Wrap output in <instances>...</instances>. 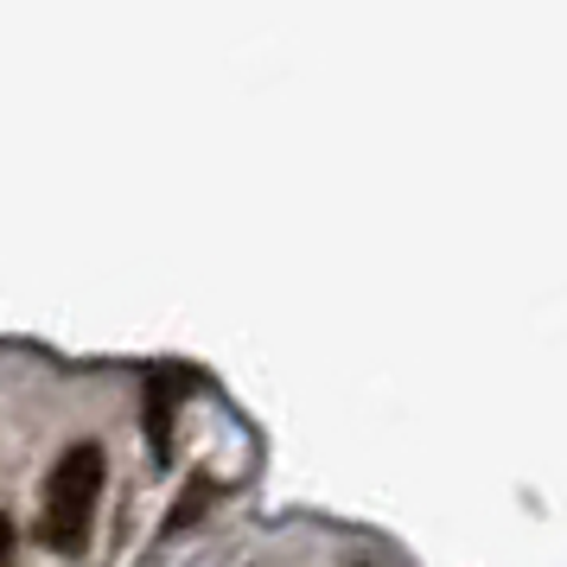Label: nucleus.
Returning a JSON list of instances; mask_svg holds the SVG:
<instances>
[{"instance_id":"1","label":"nucleus","mask_w":567,"mask_h":567,"mask_svg":"<svg viewBox=\"0 0 567 567\" xmlns=\"http://www.w3.org/2000/svg\"><path fill=\"white\" fill-rule=\"evenodd\" d=\"M96 497H103V446H96V440H78V446L52 465V478H45V511H39L45 548H58V555L83 548L90 516H96Z\"/></svg>"},{"instance_id":"2","label":"nucleus","mask_w":567,"mask_h":567,"mask_svg":"<svg viewBox=\"0 0 567 567\" xmlns=\"http://www.w3.org/2000/svg\"><path fill=\"white\" fill-rule=\"evenodd\" d=\"M0 567H13V523H7V511H0Z\"/></svg>"}]
</instances>
